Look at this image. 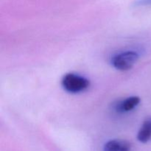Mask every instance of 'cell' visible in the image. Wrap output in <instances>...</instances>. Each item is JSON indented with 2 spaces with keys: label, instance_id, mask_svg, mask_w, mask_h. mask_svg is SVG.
Returning <instances> with one entry per match:
<instances>
[{
  "label": "cell",
  "instance_id": "cell-1",
  "mask_svg": "<svg viewBox=\"0 0 151 151\" xmlns=\"http://www.w3.org/2000/svg\"><path fill=\"white\" fill-rule=\"evenodd\" d=\"M61 84L65 91L72 94L82 92L90 86V81L85 77L75 73H67L63 77Z\"/></svg>",
  "mask_w": 151,
  "mask_h": 151
},
{
  "label": "cell",
  "instance_id": "cell-2",
  "mask_svg": "<svg viewBox=\"0 0 151 151\" xmlns=\"http://www.w3.org/2000/svg\"><path fill=\"white\" fill-rule=\"evenodd\" d=\"M139 55L137 52L125 51L117 53L111 58L114 67L119 71H128L134 66Z\"/></svg>",
  "mask_w": 151,
  "mask_h": 151
},
{
  "label": "cell",
  "instance_id": "cell-3",
  "mask_svg": "<svg viewBox=\"0 0 151 151\" xmlns=\"http://www.w3.org/2000/svg\"><path fill=\"white\" fill-rule=\"evenodd\" d=\"M103 151H131V145L123 139H111L105 144Z\"/></svg>",
  "mask_w": 151,
  "mask_h": 151
},
{
  "label": "cell",
  "instance_id": "cell-4",
  "mask_svg": "<svg viewBox=\"0 0 151 151\" xmlns=\"http://www.w3.org/2000/svg\"><path fill=\"white\" fill-rule=\"evenodd\" d=\"M140 103V98L137 96H133L119 102L116 106V110L120 113L131 111L134 110Z\"/></svg>",
  "mask_w": 151,
  "mask_h": 151
},
{
  "label": "cell",
  "instance_id": "cell-5",
  "mask_svg": "<svg viewBox=\"0 0 151 151\" xmlns=\"http://www.w3.org/2000/svg\"><path fill=\"white\" fill-rule=\"evenodd\" d=\"M137 139L142 143H146L151 139V119L143 122L137 134Z\"/></svg>",
  "mask_w": 151,
  "mask_h": 151
},
{
  "label": "cell",
  "instance_id": "cell-6",
  "mask_svg": "<svg viewBox=\"0 0 151 151\" xmlns=\"http://www.w3.org/2000/svg\"><path fill=\"white\" fill-rule=\"evenodd\" d=\"M134 5L137 6V7L151 5V0H137L134 2Z\"/></svg>",
  "mask_w": 151,
  "mask_h": 151
}]
</instances>
